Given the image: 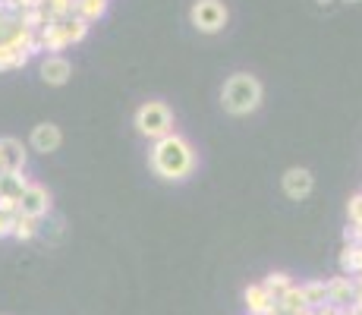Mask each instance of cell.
I'll return each instance as SVG.
<instances>
[{"label": "cell", "instance_id": "23", "mask_svg": "<svg viewBox=\"0 0 362 315\" xmlns=\"http://www.w3.org/2000/svg\"><path fill=\"white\" fill-rule=\"evenodd\" d=\"M13 221H16V214L0 212V240H4V236H13Z\"/></svg>", "mask_w": 362, "mask_h": 315}, {"label": "cell", "instance_id": "3", "mask_svg": "<svg viewBox=\"0 0 362 315\" xmlns=\"http://www.w3.org/2000/svg\"><path fill=\"white\" fill-rule=\"evenodd\" d=\"M136 130L148 139H164L173 132V114L164 101H145L142 108L136 110Z\"/></svg>", "mask_w": 362, "mask_h": 315}, {"label": "cell", "instance_id": "11", "mask_svg": "<svg viewBox=\"0 0 362 315\" xmlns=\"http://www.w3.org/2000/svg\"><path fill=\"white\" fill-rule=\"evenodd\" d=\"M69 76H73V67H69L66 57H47L41 60V79L47 82V86H64V82H69Z\"/></svg>", "mask_w": 362, "mask_h": 315}, {"label": "cell", "instance_id": "22", "mask_svg": "<svg viewBox=\"0 0 362 315\" xmlns=\"http://www.w3.org/2000/svg\"><path fill=\"white\" fill-rule=\"evenodd\" d=\"M346 218H350V224H362V193L350 195V202H346Z\"/></svg>", "mask_w": 362, "mask_h": 315}, {"label": "cell", "instance_id": "21", "mask_svg": "<svg viewBox=\"0 0 362 315\" xmlns=\"http://www.w3.org/2000/svg\"><path fill=\"white\" fill-rule=\"evenodd\" d=\"M35 234H38V221L16 214V221H13V236H16V240H32Z\"/></svg>", "mask_w": 362, "mask_h": 315}, {"label": "cell", "instance_id": "13", "mask_svg": "<svg viewBox=\"0 0 362 315\" xmlns=\"http://www.w3.org/2000/svg\"><path fill=\"white\" fill-rule=\"evenodd\" d=\"M303 309H309V306H305L303 290H299L296 284L290 287V290L284 293V297H277V299H274V315H299Z\"/></svg>", "mask_w": 362, "mask_h": 315}, {"label": "cell", "instance_id": "5", "mask_svg": "<svg viewBox=\"0 0 362 315\" xmlns=\"http://www.w3.org/2000/svg\"><path fill=\"white\" fill-rule=\"evenodd\" d=\"M19 212L16 214H23V218H35V221H41L47 212H51V193H47L41 183H29L25 186V193H23V199H19Z\"/></svg>", "mask_w": 362, "mask_h": 315}, {"label": "cell", "instance_id": "28", "mask_svg": "<svg viewBox=\"0 0 362 315\" xmlns=\"http://www.w3.org/2000/svg\"><path fill=\"white\" fill-rule=\"evenodd\" d=\"M318 4H322V6H331V4H334V0H318Z\"/></svg>", "mask_w": 362, "mask_h": 315}, {"label": "cell", "instance_id": "25", "mask_svg": "<svg viewBox=\"0 0 362 315\" xmlns=\"http://www.w3.org/2000/svg\"><path fill=\"white\" fill-rule=\"evenodd\" d=\"M318 315H344V309H337V306H331V303H325V306H318L315 309Z\"/></svg>", "mask_w": 362, "mask_h": 315}, {"label": "cell", "instance_id": "18", "mask_svg": "<svg viewBox=\"0 0 362 315\" xmlns=\"http://www.w3.org/2000/svg\"><path fill=\"white\" fill-rule=\"evenodd\" d=\"M29 63V54L19 51L16 45H0V73L4 69H19Z\"/></svg>", "mask_w": 362, "mask_h": 315}, {"label": "cell", "instance_id": "24", "mask_svg": "<svg viewBox=\"0 0 362 315\" xmlns=\"http://www.w3.org/2000/svg\"><path fill=\"white\" fill-rule=\"evenodd\" d=\"M344 240L346 243H362V224H346Z\"/></svg>", "mask_w": 362, "mask_h": 315}, {"label": "cell", "instance_id": "6", "mask_svg": "<svg viewBox=\"0 0 362 315\" xmlns=\"http://www.w3.org/2000/svg\"><path fill=\"white\" fill-rule=\"evenodd\" d=\"M312 186H315V177H312V171H305V167H290L287 173H284V193L290 195V199H305V195L312 193Z\"/></svg>", "mask_w": 362, "mask_h": 315}, {"label": "cell", "instance_id": "16", "mask_svg": "<svg viewBox=\"0 0 362 315\" xmlns=\"http://www.w3.org/2000/svg\"><path fill=\"white\" fill-rule=\"evenodd\" d=\"M299 290H303V299L309 309H318V306L328 303V281H305L299 284Z\"/></svg>", "mask_w": 362, "mask_h": 315}, {"label": "cell", "instance_id": "7", "mask_svg": "<svg viewBox=\"0 0 362 315\" xmlns=\"http://www.w3.org/2000/svg\"><path fill=\"white\" fill-rule=\"evenodd\" d=\"M243 306L249 315H274V297L262 284H249L243 290Z\"/></svg>", "mask_w": 362, "mask_h": 315}, {"label": "cell", "instance_id": "20", "mask_svg": "<svg viewBox=\"0 0 362 315\" xmlns=\"http://www.w3.org/2000/svg\"><path fill=\"white\" fill-rule=\"evenodd\" d=\"M41 6L47 10L51 19H66V16H73L76 0H41Z\"/></svg>", "mask_w": 362, "mask_h": 315}, {"label": "cell", "instance_id": "10", "mask_svg": "<svg viewBox=\"0 0 362 315\" xmlns=\"http://www.w3.org/2000/svg\"><path fill=\"white\" fill-rule=\"evenodd\" d=\"M0 167L6 173H19L25 167V149L19 139H0Z\"/></svg>", "mask_w": 362, "mask_h": 315}, {"label": "cell", "instance_id": "19", "mask_svg": "<svg viewBox=\"0 0 362 315\" xmlns=\"http://www.w3.org/2000/svg\"><path fill=\"white\" fill-rule=\"evenodd\" d=\"M262 287L271 293V297L277 299V297H284V293H287L290 287H293V281H290V275H287V271H271V275L262 281Z\"/></svg>", "mask_w": 362, "mask_h": 315}, {"label": "cell", "instance_id": "4", "mask_svg": "<svg viewBox=\"0 0 362 315\" xmlns=\"http://www.w3.org/2000/svg\"><path fill=\"white\" fill-rule=\"evenodd\" d=\"M189 19H192V25H196L199 32L214 35V32H221L227 25L230 13H227L224 0H196L192 10H189Z\"/></svg>", "mask_w": 362, "mask_h": 315}, {"label": "cell", "instance_id": "1", "mask_svg": "<svg viewBox=\"0 0 362 315\" xmlns=\"http://www.w3.org/2000/svg\"><path fill=\"white\" fill-rule=\"evenodd\" d=\"M151 171L161 180H186L192 171H196V151H192L189 139L170 136L158 139L155 149H151Z\"/></svg>", "mask_w": 362, "mask_h": 315}, {"label": "cell", "instance_id": "14", "mask_svg": "<svg viewBox=\"0 0 362 315\" xmlns=\"http://www.w3.org/2000/svg\"><path fill=\"white\" fill-rule=\"evenodd\" d=\"M340 271L346 277L362 275V243H346L344 252H340Z\"/></svg>", "mask_w": 362, "mask_h": 315}, {"label": "cell", "instance_id": "17", "mask_svg": "<svg viewBox=\"0 0 362 315\" xmlns=\"http://www.w3.org/2000/svg\"><path fill=\"white\" fill-rule=\"evenodd\" d=\"M104 10H107V0H76L73 16L86 19V23H95V19L104 16Z\"/></svg>", "mask_w": 362, "mask_h": 315}, {"label": "cell", "instance_id": "30", "mask_svg": "<svg viewBox=\"0 0 362 315\" xmlns=\"http://www.w3.org/2000/svg\"><path fill=\"white\" fill-rule=\"evenodd\" d=\"M0 173H4V167H0Z\"/></svg>", "mask_w": 362, "mask_h": 315}, {"label": "cell", "instance_id": "2", "mask_svg": "<svg viewBox=\"0 0 362 315\" xmlns=\"http://www.w3.org/2000/svg\"><path fill=\"white\" fill-rule=\"evenodd\" d=\"M221 104L227 114L233 117H246L252 110H259L262 104V82L252 73H233L230 79L221 88Z\"/></svg>", "mask_w": 362, "mask_h": 315}, {"label": "cell", "instance_id": "12", "mask_svg": "<svg viewBox=\"0 0 362 315\" xmlns=\"http://www.w3.org/2000/svg\"><path fill=\"white\" fill-rule=\"evenodd\" d=\"M25 186H29V180H25L23 171H19V173H6V171L0 173V199H4V202H16V205H19Z\"/></svg>", "mask_w": 362, "mask_h": 315}, {"label": "cell", "instance_id": "29", "mask_svg": "<svg viewBox=\"0 0 362 315\" xmlns=\"http://www.w3.org/2000/svg\"><path fill=\"white\" fill-rule=\"evenodd\" d=\"M346 4H362V0H346Z\"/></svg>", "mask_w": 362, "mask_h": 315}, {"label": "cell", "instance_id": "8", "mask_svg": "<svg viewBox=\"0 0 362 315\" xmlns=\"http://www.w3.org/2000/svg\"><path fill=\"white\" fill-rule=\"evenodd\" d=\"M328 303L337 306V309H350L356 303V284L353 277H331L328 281Z\"/></svg>", "mask_w": 362, "mask_h": 315}, {"label": "cell", "instance_id": "9", "mask_svg": "<svg viewBox=\"0 0 362 315\" xmlns=\"http://www.w3.org/2000/svg\"><path fill=\"white\" fill-rule=\"evenodd\" d=\"M60 142H64V136H60V126L57 123H38L32 130V149L35 151H45V155H51V151L60 149Z\"/></svg>", "mask_w": 362, "mask_h": 315}, {"label": "cell", "instance_id": "15", "mask_svg": "<svg viewBox=\"0 0 362 315\" xmlns=\"http://www.w3.org/2000/svg\"><path fill=\"white\" fill-rule=\"evenodd\" d=\"M60 25V35H64V45H76L88 35V23L79 16H66V19H54Z\"/></svg>", "mask_w": 362, "mask_h": 315}, {"label": "cell", "instance_id": "27", "mask_svg": "<svg viewBox=\"0 0 362 315\" xmlns=\"http://www.w3.org/2000/svg\"><path fill=\"white\" fill-rule=\"evenodd\" d=\"M299 315H318L315 309H303V312H299Z\"/></svg>", "mask_w": 362, "mask_h": 315}, {"label": "cell", "instance_id": "26", "mask_svg": "<svg viewBox=\"0 0 362 315\" xmlns=\"http://www.w3.org/2000/svg\"><path fill=\"white\" fill-rule=\"evenodd\" d=\"M353 284H356V303H362V275L353 277Z\"/></svg>", "mask_w": 362, "mask_h": 315}]
</instances>
